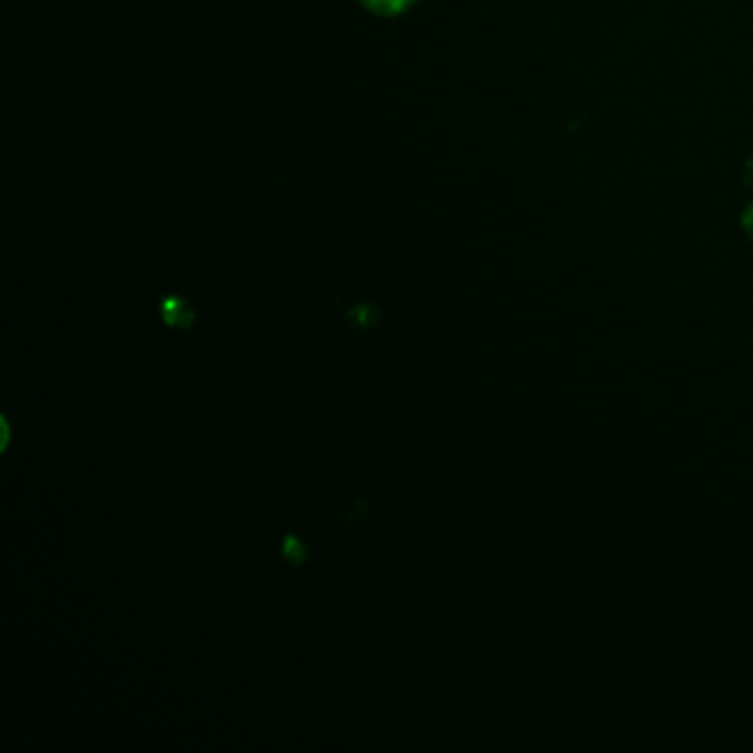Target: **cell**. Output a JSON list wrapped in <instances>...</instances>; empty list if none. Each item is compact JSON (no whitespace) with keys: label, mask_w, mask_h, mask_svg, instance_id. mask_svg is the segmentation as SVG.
<instances>
[{"label":"cell","mask_w":753,"mask_h":753,"mask_svg":"<svg viewBox=\"0 0 753 753\" xmlns=\"http://www.w3.org/2000/svg\"><path fill=\"white\" fill-rule=\"evenodd\" d=\"M360 2L378 15H396L405 11L414 0H360Z\"/></svg>","instance_id":"cell-2"},{"label":"cell","mask_w":753,"mask_h":753,"mask_svg":"<svg viewBox=\"0 0 753 753\" xmlns=\"http://www.w3.org/2000/svg\"><path fill=\"white\" fill-rule=\"evenodd\" d=\"M159 312H161V318L166 321V325H170V327L188 330L192 325V321H195L192 305L186 299H181V296H168L159 305Z\"/></svg>","instance_id":"cell-1"},{"label":"cell","mask_w":753,"mask_h":753,"mask_svg":"<svg viewBox=\"0 0 753 753\" xmlns=\"http://www.w3.org/2000/svg\"><path fill=\"white\" fill-rule=\"evenodd\" d=\"M349 318L358 325V327H372L378 323V310L374 305H358L356 310L349 312Z\"/></svg>","instance_id":"cell-4"},{"label":"cell","mask_w":753,"mask_h":753,"mask_svg":"<svg viewBox=\"0 0 753 753\" xmlns=\"http://www.w3.org/2000/svg\"><path fill=\"white\" fill-rule=\"evenodd\" d=\"M281 553H283V557L287 559V562H292V564H305V559H307V546L299 540V537H294V535H287L285 540H283V546H281Z\"/></svg>","instance_id":"cell-3"}]
</instances>
